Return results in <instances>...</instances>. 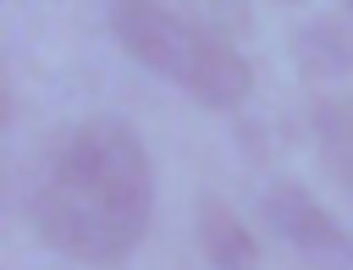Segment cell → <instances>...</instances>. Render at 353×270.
I'll list each match as a JSON object with an SVG mask.
<instances>
[{
    "label": "cell",
    "mask_w": 353,
    "mask_h": 270,
    "mask_svg": "<svg viewBox=\"0 0 353 270\" xmlns=\"http://www.w3.org/2000/svg\"><path fill=\"white\" fill-rule=\"evenodd\" d=\"M154 209V165L127 121L94 116L55 132L39 160L28 215L33 231L83 264H116L138 248Z\"/></svg>",
    "instance_id": "6da1fadb"
},
{
    "label": "cell",
    "mask_w": 353,
    "mask_h": 270,
    "mask_svg": "<svg viewBox=\"0 0 353 270\" xmlns=\"http://www.w3.org/2000/svg\"><path fill=\"white\" fill-rule=\"evenodd\" d=\"M110 33L138 66H149L154 77H171L182 88H193V77H199V66H204V55L215 44L210 28H199V22H188V17L165 11V6H149V0L110 6Z\"/></svg>",
    "instance_id": "7a4b0ae2"
},
{
    "label": "cell",
    "mask_w": 353,
    "mask_h": 270,
    "mask_svg": "<svg viewBox=\"0 0 353 270\" xmlns=\"http://www.w3.org/2000/svg\"><path fill=\"white\" fill-rule=\"evenodd\" d=\"M265 226L298 253L309 259V270H353V237L298 187V182H276L265 193Z\"/></svg>",
    "instance_id": "3957f363"
},
{
    "label": "cell",
    "mask_w": 353,
    "mask_h": 270,
    "mask_svg": "<svg viewBox=\"0 0 353 270\" xmlns=\"http://www.w3.org/2000/svg\"><path fill=\"white\" fill-rule=\"evenodd\" d=\"M199 248L210 259V270H259V242L243 226V215L232 204H221L215 193L199 198Z\"/></svg>",
    "instance_id": "277c9868"
},
{
    "label": "cell",
    "mask_w": 353,
    "mask_h": 270,
    "mask_svg": "<svg viewBox=\"0 0 353 270\" xmlns=\"http://www.w3.org/2000/svg\"><path fill=\"white\" fill-rule=\"evenodd\" d=\"M314 138H320V154H325L331 176L353 193V105L347 99H325L314 110Z\"/></svg>",
    "instance_id": "5b68a950"
}]
</instances>
